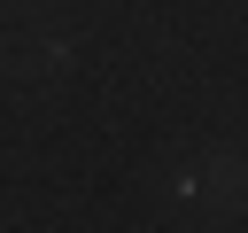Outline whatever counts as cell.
Returning <instances> with one entry per match:
<instances>
[{
  "label": "cell",
  "mask_w": 248,
  "mask_h": 233,
  "mask_svg": "<svg viewBox=\"0 0 248 233\" xmlns=\"http://www.w3.org/2000/svg\"><path fill=\"white\" fill-rule=\"evenodd\" d=\"M62 54H70L62 39H31V47H23V62H31V70H62Z\"/></svg>",
  "instance_id": "1"
}]
</instances>
